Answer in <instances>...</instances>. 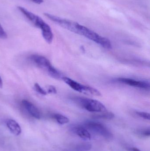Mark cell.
Returning <instances> with one entry per match:
<instances>
[{
  "instance_id": "1",
  "label": "cell",
  "mask_w": 150,
  "mask_h": 151,
  "mask_svg": "<svg viewBox=\"0 0 150 151\" xmlns=\"http://www.w3.org/2000/svg\"><path fill=\"white\" fill-rule=\"evenodd\" d=\"M77 34L84 36L97 44L107 49L112 48L111 43L108 38L102 36L93 30L85 27L81 24H77Z\"/></svg>"
},
{
  "instance_id": "2",
  "label": "cell",
  "mask_w": 150,
  "mask_h": 151,
  "mask_svg": "<svg viewBox=\"0 0 150 151\" xmlns=\"http://www.w3.org/2000/svg\"><path fill=\"white\" fill-rule=\"evenodd\" d=\"M32 61L41 69L46 70L48 73L57 79L62 78L61 73L51 64L50 61L47 58L38 55H33L31 56Z\"/></svg>"
},
{
  "instance_id": "3",
  "label": "cell",
  "mask_w": 150,
  "mask_h": 151,
  "mask_svg": "<svg viewBox=\"0 0 150 151\" xmlns=\"http://www.w3.org/2000/svg\"><path fill=\"white\" fill-rule=\"evenodd\" d=\"M75 100L84 109L91 112L101 113L107 111V109L101 102L89 98H77Z\"/></svg>"
},
{
  "instance_id": "4",
  "label": "cell",
  "mask_w": 150,
  "mask_h": 151,
  "mask_svg": "<svg viewBox=\"0 0 150 151\" xmlns=\"http://www.w3.org/2000/svg\"><path fill=\"white\" fill-rule=\"evenodd\" d=\"M61 79L70 88L78 92L87 95L93 96H100L101 95V93L97 89L93 87L82 85L80 83L74 81L73 80L68 77H62Z\"/></svg>"
},
{
  "instance_id": "5",
  "label": "cell",
  "mask_w": 150,
  "mask_h": 151,
  "mask_svg": "<svg viewBox=\"0 0 150 151\" xmlns=\"http://www.w3.org/2000/svg\"><path fill=\"white\" fill-rule=\"evenodd\" d=\"M86 129L99 134L107 139H110L113 137L112 133L104 124L95 121H87L85 123Z\"/></svg>"
},
{
  "instance_id": "6",
  "label": "cell",
  "mask_w": 150,
  "mask_h": 151,
  "mask_svg": "<svg viewBox=\"0 0 150 151\" xmlns=\"http://www.w3.org/2000/svg\"><path fill=\"white\" fill-rule=\"evenodd\" d=\"M44 15L48 19L56 24L68 31L77 33V25L78 23L68 19L61 18L48 13H44Z\"/></svg>"
},
{
  "instance_id": "7",
  "label": "cell",
  "mask_w": 150,
  "mask_h": 151,
  "mask_svg": "<svg viewBox=\"0 0 150 151\" xmlns=\"http://www.w3.org/2000/svg\"><path fill=\"white\" fill-rule=\"evenodd\" d=\"M17 8L26 18L36 27L39 28H41L42 25L45 23L44 20L40 16L29 11L25 8L22 6H18Z\"/></svg>"
},
{
  "instance_id": "8",
  "label": "cell",
  "mask_w": 150,
  "mask_h": 151,
  "mask_svg": "<svg viewBox=\"0 0 150 151\" xmlns=\"http://www.w3.org/2000/svg\"><path fill=\"white\" fill-rule=\"evenodd\" d=\"M118 82L125 84L126 85L136 87L140 89H147L150 88V84L147 81L137 80L133 79L126 78H119L116 80Z\"/></svg>"
},
{
  "instance_id": "9",
  "label": "cell",
  "mask_w": 150,
  "mask_h": 151,
  "mask_svg": "<svg viewBox=\"0 0 150 151\" xmlns=\"http://www.w3.org/2000/svg\"><path fill=\"white\" fill-rule=\"evenodd\" d=\"M22 104L28 113L35 119H41V114L39 110L32 103L27 100H22Z\"/></svg>"
},
{
  "instance_id": "10",
  "label": "cell",
  "mask_w": 150,
  "mask_h": 151,
  "mask_svg": "<svg viewBox=\"0 0 150 151\" xmlns=\"http://www.w3.org/2000/svg\"><path fill=\"white\" fill-rule=\"evenodd\" d=\"M72 130L80 138L85 141H89L91 136L89 132L85 127L81 126H76L72 128Z\"/></svg>"
},
{
  "instance_id": "11",
  "label": "cell",
  "mask_w": 150,
  "mask_h": 151,
  "mask_svg": "<svg viewBox=\"0 0 150 151\" xmlns=\"http://www.w3.org/2000/svg\"><path fill=\"white\" fill-rule=\"evenodd\" d=\"M42 31L43 37L48 44H51L53 39V34L49 25L46 22L40 28Z\"/></svg>"
},
{
  "instance_id": "12",
  "label": "cell",
  "mask_w": 150,
  "mask_h": 151,
  "mask_svg": "<svg viewBox=\"0 0 150 151\" xmlns=\"http://www.w3.org/2000/svg\"><path fill=\"white\" fill-rule=\"evenodd\" d=\"M6 125L10 131L15 135H19L21 132L20 126L16 121L8 119L7 121Z\"/></svg>"
},
{
  "instance_id": "13",
  "label": "cell",
  "mask_w": 150,
  "mask_h": 151,
  "mask_svg": "<svg viewBox=\"0 0 150 151\" xmlns=\"http://www.w3.org/2000/svg\"><path fill=\"white\" fill-rule=\"evenodd\" d=\"M54 117L58 123L61 125L67 124L69 121V119L68 117L61 114H55L54 115Z\"/></svg>"
},
{
  "instance_id": "14",
  "label": "cell",
  "mask_w": 150,
  "mask_h": 151,
  "mask_svg": "<svg viewBox=\"0 0 150 151\" xmlns=\"http://www.w3.org/2000/svg\"><path fill=\"white\" fill-rule=\"evenodd\" d=\"M115 115L113 113L111 112H101V114H98L94 116V117L97 119H111L114 118Z\"/></svg>"
},
{
  "instance_id": "15",
  "label": "cell",
  "mask_w": 150,
  "mask_h": 151,
  "mask_svg": "<svg viewBox=\"0 0 150 151\" xmlns=\"http://www.w3.org/2000/svg\"><path fill=\"white\" fill-rule=\"evenodd\" d=\"M34 89L35 91L42 95H46L47 94V91L43 89L38 83H35L34 84Z\"/></svg>"
},
{
  "instance_id": "16",
  "label": "cell",
  "mask_w": 150,
  "mask_h": 151,
  "mask_svg": "<svg viewBox=\"0 0 150 151\" xmlns=\"http://www.w3.org/2000/svg\"><path fill=\"white\" fill-rule=\"evenodd\" d=\"M137 134L142 137H149L150 136V129L149 128L142 129L138 131Z\"/></svg>"
},
{
  "instance_id": "17",
  "label": "cell",
  "mask_w": 150,
  "mask_h": 151,
  "mask_svg": "<svg viewBox=\"0 0 150 151\" xmlns=\"http://www.w3.org/2000/svg\"><path fill=\"white\" fill-rule=\"evenodd\" d=\"M136 114L139 116L142 117L145 119L150 120V114L147 112H142V111H138L136 112Z\"/></svg>"
},
{
  "instance_id": "18",
  "label": "cell",
  "mask_w": 150,
  "mask_h": 151,
  "mask_svg": "<svg viewBox=\"0 0 150 151\" xmlns=\"http://www.w3.org/2000/svg\"><path fill=\"white\" fill-rule=\"evenodd\" d=\"M7 38V35L6 32H5L1 26V24L0 23V38H2V39H6Z\"/></svg>"
},
{
  "instance_id": "19",
  "label": "cell",
  "mask_w": 150,
  "mask_h": 151,
  "mask_svg": "<svg viewBox=\"0 0 150 151\" xmlns=\"http://www.w3.org/2000/svg\"><path fill=\"white\" fill-rule=\"evenodd\" d=\"M46 91L47 93L49 94H56L57 93V90L56 88L52 85H50L47 87V90Z\"/></svg>"
},
{
  "instance_id": "20",
  "label": "cell",
  "mask_w": 150,
  "mask_h": 151,
  "mask_svg": "<svg viewBox=\"0 0 150 151\" xmlns=\"http://www.w3.org/2000/svg\"><path fill=\"white\" fill-rule=\"evenodd\" d=\"M91 146L90 144H84L80 146V149H85V150H89L91 149Z\"/></svg>"
},
{
  "instance_id": "21",
  "label": "cell",
  "mask_w": 150,
  "mask_h": 151,
  "mask_svg": "<svg viewBox=\"0 0 150 151\" xmlns=\"http://www.w3.org/2000/svg\"><path fill=\"white\" fill-rule=\"evenodd\" d=\"M30 1L35 4H38V5L42 4L44 2V0H30Z\"/></svg>"
},
{
  "instance_id": "22",
  "label": "cell",
  "mask_w": 150,
  "mask_h": 151,
  "mask_svg": "<svg viewBox=\"0 0 150 151\" xmlns=\"http://www.w3.org/2000/svg\"><path fill=\"white\" fill-rule=\"evenodd\" d=\"M127 151H142L136 148H128L126 149Z\"/></svg>"
},
{
  "instance_id": "23",
  "label": "cell",
  "mask_w": 150,
  "mask_h": 151,
  "mask_svg": "<svg viewBox=\"0 0 150 151\" xmlns=\"http://www.w3.org/2000/svg\"><path fill=\"white\" fill-rule=\"evenodd\" d=\"M3 81L1 77H0V89H1L3 87Z\"/></svg>"
}]
</instances>
